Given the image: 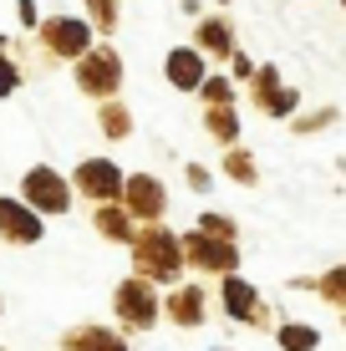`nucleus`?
I'll return each mask as SVG.
<instances>
[{
  "instance_id": "obj_24",
  "label": "nucleus",
  "mask_w": 346,
  "mask_h": 351,
  "mask_svg": "<svg viewBox=\"0 0 346 351\" xmlns=\"http://www.w3.org/2000/svg\"><path fill=\"white\" fill-rule=\"evenodd\" d=\"M199 234H214V239H224V245H240V229H234V219H224V214H199Z\"/></svg>"
},
{
  "instance_id": "obj_31",
  "label": "nucleus",
  "mask_w": 346,
  "mask_h": 351,
  "mask_svg": "<svg viewBox=\"0 0 346 351\" xmlns=\"http://www.w3.org/2000/svg\"><path fill=\"white\" fill-rule=\"evenodd\" d=\"M0 51H5V36H0Z\"/></svg>"
},
{
  "instance_id": "obj_8",
  "label": "nucleus",
  "mask_w": 346,
  "mask_h": 351,
  "mask_svg": "<svg viewBox=\"0 0 346 351\" xmlns=\"http://www.w3.org/2000/svg\"><path fill=\"white\" fill-rule=\"evenodd\" d=\"M123 184H127V173L112 158H82L71 168V193H82L92 204H123Z\"/></svg>"
},
{
  "instance_id": "obj_7",
  "label": "nucleus",
  "mask_w": 346,
  "mask_h": 351,
  "mask_svg": "<svg viewBox=\"0 0 346 351\" xmlns=\"http://www.w3.org/2000/svg\"><path fill=\"white\" fill-rule=\"evenodd\" d=\"M184 270L194 275H240V245H224V239L214 234H199V229H188L184 234Z\"/></svg>"
},
{
  "instance_id": "obj_30",
  "label": "nucleus",
  "mask_w": 346,
  "mask_h": 351,
  "mask_svg": "<svg viewBox=\"0 0 346 351\" xmlns=\"http://www.w3.org/2000/svg\"><path fill=\"white\" fill-rule=\"evenodd\" d=\"M214 5H230V0H214Z\"/></svg>"
},
{
  "instance_id": "obj_16",
  "label": "nucleus",
  "mask_w": 346,
  "mask_h": 351,
  "mask_svg": "<svg viewBox=\"0 0 346 351\" xmlns=\"http://www.w3.org/2000/svg\"><path fill=\"white\" fill-rule=\"evenodd\" d=\"M92 229H97L107 245H133V234H138V224L127 219L123 204H97L92 209Z\"/></svg>"
},
{
  "instance_id": "obj_12",
  "label": "nucleus",
  "mask_w": 346,
  "mask_h": 351,
  "mask_svg": "<svg viewBox=\"0 0 346 351\" xmlns=\"http://www.w3.org/2000/svg\"><path fill=\"white\" fill-rule=\"evenodd\" d=\"M163 316L173 326H184V331H199L204 316H209V290L204 285H173L163 295Z\"/></svg>"
},
{
  "instance_id": "obj_13",
  "label": "nucleus",
  "mask_w": 346,
  "mask_h": 351,
  "mask_svg": "<svg viewBox=\"0 0 346 351\" xmlns=\"http://www.w3.org/2000/svg\"><path fill=\"white\" fill-rule=\"evenodd\" d=\"M204 77H209V66H204V56H199L194 46H173V51L163 56V82H169L173 92H199Z\"/></svg>"
},
{
  "instance_id": "obj_6",
  "label": "nucleus",
  "mask_w": 346,
  "mask_h": 351,
  "mask_svg": "<svg viewBox=\"0 0 346 351\" xmlns=\"http://www.w3.org/2000/svg\"><path fill=\"white\" fill-rule=\"evenodd\" d=\"M219 311L240 326H255V331H275V311L260 300V290L245 280V275H224L219 280Z\"/></svg>"
},
{
  "instance_id": "obj_27",
  "label": "nucleus",
  "mask_w": 346,
  "mask_h": 351,
  "mask_svg": "<svg viewBox=\"0 0 346 351\" xmlns=\"http://www.w3.org/2000/svg\"><path fill=\"white\" fill-rule=\"evenodd\" d=\"M16 16H21V26H41V10H36V0H21V5H16Z\"/></svg>"
},
{
  "instance_id": "obj_11",
  "label": "nucleus",
  "mask_w": 346,
  "mask_h": 351,
  "mask_svg": "<svg viewBox=\"0 0 346 351\" xmlns=\"http://www.w3.org/2000/svg\"><path fill=\"white\" fill-rule=\"evenodd\" d=\"M46 234V219L36 209H26L21 199H10V193H0V245H16V250H31L41 245Z\"/></svg>"
},
{
  "instance_id": "obj_4",
  "label": "nucleus",
  "mask_w": 346,
  "mask_h": 351,
  "mask_svg": "<svg viewBox=\"0 0 346 351\" xmlns=\"http://www.w3.org/2000/svg\"><path fill=\"white\" fill-rule=\"evenodd\" d=\"M112 316L123 331H153V326L163 321V295L158 285L138 280V275H127V280L112 285Z\"/></svg>"
},
{
  "instance_id": "obj_29",
  "label": "nucleus",
  "mask_w": 346,
  "mask_h": 351,
  "mask_svg": "<svg viewBox=\"0 0 346 351\" xmlns=\"http://www.w3.org/2000/svg\"><path fill=\"white\" fill-rule=\"evenodd\" d=\"M230 62H234V77H240V82H255V62H249V56H240V51H234Z\"/></svg>"
},
{
  "instance_id": "obj_23",
  "label": "nucleus",
  "mask_w": 346,
  "mask_h": 351,
  "mask_svg": "<svg viewBox=\"0 0 346 351\" xmlns=\"http://www.w3.org/2000/svg\"><path fill=\"white\" fill-rule=\"evenodd\" d=\"M199 102H204V107H234V82L230 77H204Z\"/></svg>"
},
{
  "instance_id": "obj_26",
  "label": "nucleus",
  "mask_w": 346,
  "mask_h": 351,
  "mask_svg": "<svg viewBox=\"0 0 346 351\" xmlns=\"http://www.w3.org/2000/svg\"><path fill=\"white\" fill-rule=\"evenodd\" d=\"M21 82H26V77H21V66L10 62V51H0V97H16Z\"/></svg>"
},
{
  "instance_id": "obj_10",
  "label": "nucleus",
  "mask_w": 346,
  "mask_h": 351,
  "mask_svg": "<svg viewBox=\"0 0 346 351\" xmlns=\"http://www.w3.org/2000/svg\"><path fill=\"white\" fill-rule=\"evenodd\" d=\"M249 102H255V112H265V117H295V107H301V92L285 87L275 66H255V82H249Z\"/></svg>"
},
{
  "instance_id": "obj_21",
  "label": "nucleus",
  "mask_w": 346,
  "mask_h": 351,
  "mask_svg": "<svg viewBox=\"0 0 346 351\" xmlns=\"http://www.w3.org/2000/svg\"><path fill=\"white\" fill-rule=\"evenodd\" d=\"M82 5H87V26H92V36H97V41H112L117 36V0H82Z\"/></svg>"
},
{
  "instance_id": "obj_15",
  "label": "nucleus",
  "mask_w": 346,
  "mask_h": 351,
  "mask_svg": "<svg viewBox=\"0 0 346 351\" xmlns=\"http://www.w3.org/2000/svg\"><path fill=\"white\" fill-rule=\"evenodd\" d=\"M56 346H62V351H133L123 331H112V326H97V321L71 326V331H66Z\"/></svg>"
},
{
  "instance_id": "obj_5",
  "label": "nucleus",
  "mask_w": 346,
  "mask_h": 351,
  "mask_svg": "<svg viewBox=\"0 0 346 351\" xmlns=\"http://www.w3.org/2000/svg\"><path fill=\"white\" fill-rule=\"evenodd\" d=\"M26 209H36L41 219H56V214H71V178L56 173L51 163H31L21 173V193H16Z\"/></svg>"
},
{
  "instance_id": "obj_1",
  "label": "nucleus",
  "mask_w": 346,
  "mask_h": 351,
  "mask_svg": "<svg viewBox=\"0 0 346 351\" xmlns=\"http://www.w3.org/2000/svg\"><path fill=\"white\" fill-rule=\"evenodd\" d=\"M133 255V275L148 285H178L184 275V234H173L169 224H143L127 245Z\"/></svg>"
},
{
  "instance_id": "obj_3",
  "label": "nucleus",
  "mask_w": 346,
  "mask_h": 351,
  "mask_svg": "<svg viewBox=\"0 0 346 351\" xmlns=\"http://www.w3.org/2000/svg\"><path fill=\"white\" fill-rule=\"evenodd\" d=\"M36 46H41L56 66H66V62L77 66L82 56L97 46V36H92L87 16H41V26H36Z\"/></svg>"
},
{
  "instance_id": "obj_18",
  "label": "nucleus",
  "mask_w": 346,
  "mask_h": 351,
  "mask_svg": "<svg viewBox=\"0 0 346 351\" xmlns=\"http://www.w3.org/2000/svg\"><path fill=\"white\" fill-rule=\"evenodd\" d=\"M219 168H224V178H230V184H240V189H255V184H260L255 153H249V148H240V143H234V148H224Z\"/></svg>"
},
{
  "instance_id": "obj_19",
  "label": "nucleus",
  "mask_w": 346,
  "mask_h": 351,
  "mask_svg": "<svg viewBox=\"0 0 346 351\" xmlns=\"http://www.w3.org/2000/svg\"><path fill=\"white\" fill-rule=\"evenodd\" d=\"M97 132H102V138H112V143L133 138V112H127L123 97H117V102H102V107H97Z\"/></svg>"
},
{
  "instance_id": "obj_22",
  "label": "nucleus",
  "mask_w": 346,
  "mask_h": 351,
  "mask_svg": "<svg viewBox=\"0 0 346 351\" xmlns=\"http://www.w3.org/2000/svg\"><path fill=\"white\" fill-rule=\"evenodd\" d=\"M316 295L326 300V306H336L341 316H346V265H331L326 275L316 280Z\"/></svg>"
},
{
  "instance_id": "obj_9",
  "label": "nucleus",
  "mask_w": 346,
  "mask_h": 351,
  "mask_svg": "<svg viewBox=\"0 0 346 351\" xmlns=\"http://www.w3.org/2000/svg\"><path fill=\"white\" fill-rule=\"evenodd\" d=\"M123 209H127V219H133L138 229L143 224H163V214H169V184L153 178V173H127Z\"/></svg>"
},
{
  "instance_id": "obj_17",
  "label": "nucleus",
  "mask_w": 346,
  "mask_h": 351,
  "mask_svg": "<svg viewBox=\"0 0 346 351\" xmlns=\"http://www.w3.org/2000/svg\"><path fill=\"white\" fill-rule=\"evenodd\" d=\"M204 132L219 148H234L240 143V107H204Z\"/></svg>"
},
{
  "instance_id": "obj_32",
  "label": "nucleus",
  "mask_w": 346,
  "mask_h": 351,
  "mask_svg": "<svg viewBox=\"0 0 346 351\" xmlns=\"http://www.w3.org/2000/svg\"><path fill=\"white\" fill-rule=\"evenodd\" d=\"M0 311H5V300H0Z\"/></svg>"
},
{
  "instance_id": "obj_34",
  "label": "nucleus",
  "mask_w": 346,
  "mask_h": 351,
  "mask_svg": "<svg viewBox=\"0 0 346 351\" xmlns=\"http://www.w3.org/2000/svg\"><path fill=\"white\" fill-rule=\"evenodd\" d=\"M0 351H5V346H0Z\"/></svg>"
},
{
  "instance_id": "obj_20",
  "label": "nucleus",
  "mask_w": 346,
  "mask_h": 351,
  "mask_svg": "<svg viewBox=\"0 0 346 351\" xmlns=\"http://www.w3.org/2000/svg\"><path fill=\"white\" fill-rule=\"evenodd\" d=\"M275 346L280 351H316L321 346V331L311 321H280L275 326Z\"/></svg>"
},
{
  "instance_id": "obj_25",
  "label": "nucleus",
  "mask_w": 346,
  "mask_h": 351,
  "mask_svg": "<svg viewBox=\"0 0 346 351\" xmlns=\"http://www.w3.org/2000/svg\"><path fill=\"white\" fill-rule=\"evenodd\" d=\"M331 123H336V107H321V112H301V117H295V132H321V128H331Z\"/></svg>"
},
{
  "instance_id": "obj_14",
  "label": "nucleus",
  "mask_w": 346,
  "mask_h": 351,
  "mask_svg": "<svg viewBox=\"0 0 346 351\" xmlns=\"http://www.w3.org/2000/svg\"><path fill=\"white\" fill-rule=\"evenodd\" d=\"M194 51L204 56V62H209V56H219V62L234 56V51H240V41H234V21L230 16H204L194 26Z\"/></svg>"
},
{
  "instance_id": "obj_28",
  "label": "nucleus",
  "mask_w": 346,
  "mask_h": 351,
  "mask_svg": "<svg viewBox=\"0 0 346 351\" xmlns=\"http://www.w3.org/2000/svg\"><path fill=\"white\" fill-rule=\"evenodd\" d=\"M184 178H188V189H209V184H214L209 168H199V163H188V168H184Z\"/></svg>"
},
{
  "instance_id": "obj_2",
  "label": "nucleus",
  "mask_w": 346,
  "mask_h": 351,
  "mask_svg": "<svg viewBox=\"0 0 346 351\" xmlns=\"http://www.w3.org/2000/svg\"><path fill=\"white\" fill-rule=\"evenodd\" d=\"M123 77H127V66H123V56H117L112 41H97L77 66H71V82H77V92L92 97L97 107H102V102H117V92H123Z\"/></svg>"
},
{
  "instance_id": "obj_33",
  "label": "nucleus",
  "mask_w": 346,
  "mask_h": 351,
  "mask_svg": "<svg viewBox=\"0 0 346 351\" xmlns=\"http://www.w3.org/2000/svg\"><path fill=\"white\" fill-rule=\"evenodd\" d=\"M341 5H346V0H341Z\"/></svg>"
}]
</instances>
